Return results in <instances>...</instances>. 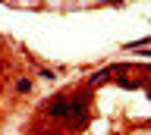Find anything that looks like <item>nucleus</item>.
I'll list each match as a JSON object with an SVG mask.
<instances>
[{
  "instance_id": "9",
  "label": "nucleus",
  "mask_w": 151,
  "mask_h": 135,
  "mask_svg": "<svg viewBox=\"0 0 151 135\" xmlns=\"http://www.w3.org/2000/svg\"><path fill=\"white\" fill-rule=\"evenodd\" d=\"M94 3H110V0H94Z\"/></svg>"
},
{
  "instance_id": "5",
  "label": "nucleus",
  "mask_w": 151,
  "mask_h": 135,
  "mask_svg": "<svg viewBox=\"0 0 151 135\" xmlns=\"http://www.w3.org/2000/svg\"><path fill=\"white\" fill-rule=\"evenodd\" d=\"M28 60L35 63V72H38L41 79H44V82H54V79H57V69H54V66H41V63H38L35 57H28Z\"/></svg>"
},
{
  "instance_id": "7",
  "label": "nucleus",
  "mask_w": 151,
  "mask_h": 135,
  "mask_svg": "<svg viewBox=\"0 0 151 135\" xmlns=\"http://www.w3.org/2000/svg\"><path fill=\"white\" fill-rule=\"evenodd\" d=\"M110 3H113V6H123V0H110Z\"/></svg>"
},
{
  "instance_id": "6",
  "label": "nucleus",
  "mask_w": 151,
  "mask_h": 135,
  "mask_svg": "<svg viewBox=\"0 0 151 135\" xmlns=\"http://www.w3.org/2000/svg\"><path fill=\"white\" fill-rule=\"evenodd\" d=\"M135 54L139 57H151V50H145V47H135Z\"/></svg>"
},
{
  "instance_id": "8",
  "label": "nucleus",
  "mask_w": 151,
  "mask_h": 135,
  "mask_svg": "<svg viewBox=\"0 0 151 135\" xmlns=\"http://www.w3.org/2000/svg\"><path fill=\"white\" fill-rule=\"evenodd\" d=\"M35 3H41V6H44V3H50V0H35Z\"/></svg>"
},
{
  "instance_id": "2",
  "label": "nucleus",
  "mask_w": 151,
  "mask_h": 135,
  "mask_svg": "<svg viewBox=\"0 0 151 135\" xmlns=\"http://www.w3.org/2000/svg\"><path fill=\"white\" fill-rule=\"evenodd\" d=\"M69 107H73V85L63 88L60 94H54L44 107H41V113H44L50 123H66V119H69Z\"/></svg>"
},
{
  "instance_id": "3",
  "label": "nucleus",
  "mask_w": 151,
  "mask_h": 135,
  "mask_svg": "<svg viewBox=\"0 0 151 135\" xmlns=\"http://www.w3.org/2000/svg\"><path fill=\"white\" fill-rule=\"evenodd\" d=\"M32 91H35V79H32V76H19L16 82H13V94H16V97L32 94Z\"/></svg>"
},
{
  "instance_id": "1",
  "label": "nucleus",
  "mask_w": 151,
  "mask_h": 135,
  "mask_svg": "<svg viewBox=\"0 0 151 135\" xmlns=\"http://www.w3.org/2000/svg\"><path fill=\"white\" fill-rule=\"evenodd\" d=\"M91 107H94V88L85 82V85H73V107H69V119H66V129L69 132H82L91 123Z\"/></svg>"
},
{
  "instance_id": "4",
  "label": "nucleus",
  "mask_w": 151,
  "mask_h": 135,
  "mask_svg": "<svg viewBox=\"0 0 151 135\" xmlns=\"http://www.w3.org/2000/svg\"><path fill=\"white\" fill-rule=\"evenodd\" d=\"M110 82V66H104V69H94L91 76H88V85L98 88V85H107Z\"/></svg>"
}]
</instances>
